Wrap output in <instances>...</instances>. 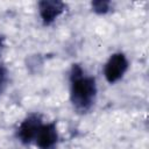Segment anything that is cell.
<instances>
[{"label":"cell","instance_id":"obj_1","mask_svg":"<svg viewBox=\"0 0 149 149\" xmlns=\"http://www.w3.org/2000/svg\"><path fill=\"white\" fill-rule=\"evenodd\" d=\"M70 97L72 105L78 112L90 111L97 95L95 78L87 76L79 64H73L70 72Z\"/></svg>","mask_w":149,"mask_h":149},{"label":"cell","instance_id":"obj_2","mask_svg":"<svg viewBox=\"0 0 149 149\" xmlns=\"http://www.w3.org/2000/svg\"><path fill=\"white\" fill-rule=\"evenodd\" d=\"M127 69H128L127 57L122 52H115L106 62L104 68V74L106 80L113 84L123 77Z\"/></svg>","mask_w":149,"mask_h":149},{"label":"cell","instance_id":"obj_3","mask_svg":"<svg viewBox=\"0 0 149 149\" xmlns=\"http://www.w3.org/2000/svg\"><path fill=\"white\" fill-rule=\"evenodd\" d=\"M42 126V119L38 114L28 115L17 128V139L23 144H29L33 142L38 133L40 127Z\"/></svg>","mask_w":149,"mask_h":149},{"label":"cell","instance_id":"obj_4","mask_svg":"<svg viewBox=\"0 0 149 149\" xmlns=\"http://www.w3.org/2000/svg\"><path fill=\"white\" fill-rule=\"evenodd\" d=\"M35 142L40 149H56L58 143V132L56 123H42L35 137Z\"/></svg>","mask_w":149,"mask_h":149},{"label":"cell","instance_id":"obj_5","mask_svg":"<svg viewBox=\"0 0 149 149\" xmlns=\"http://www.w3.org/2000/svg\"><path fill=\"white\" fill-rule=\"evenodd\" d=\"M65 9V3L59 0H42L38 2V12L44 26L51 24Z\"/></svg>","mask_w":149,"mask_h":149},{"label":"cell","instance_id":"obj_6","mask_svg":"<svg viewBox=\"0 0 149 149\" xmlns=\"http://www.w3.org/2000/svg\"><path fill=\"white\" fill-rule=\"evenodd\" d=\"M111 1L108 0H94L91 2L93 12L97 14H106L107 12L111 10Z\"/></svg>","mask_w":149,"mask_h":149},{"label":"cell","instance_id":"obj_7","mask_svg":"<svg viewBox=\"0 0 149 149\" xmlns=\"http://www.w3.org/2000/svg\"><path fill=\"white\" fill-rule=\"evenodd\" d=\"M8 83V70L3 64H0V95L7 87Z\"/></svg>","mask_w":149,"mask_h":149},{"label":"cell","instance_id":"obj_8","mask_svg":"<svg viewBox=\"0 0 149 149\" xmlns=\"http://www.w3.org/2000/svg\"><path fill=\"white\" fill-rule=\"evenodd\" d=\"M3 47H5V37L2 35H0V54L3 49Z\"/></svg>","mask_w":149,"mask_h":149}]
</instances>
